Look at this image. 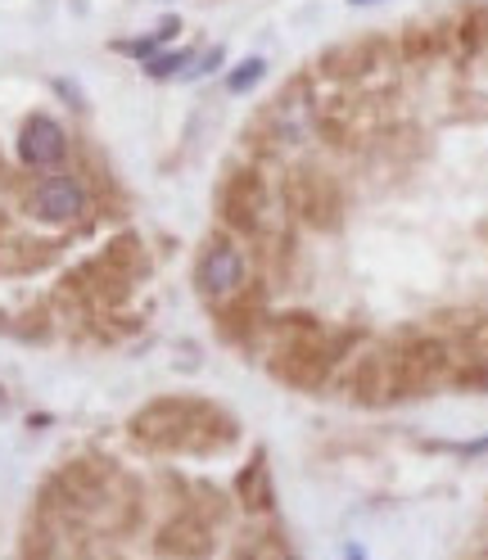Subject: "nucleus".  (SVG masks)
Here are the masks:
<instances>
[{"label": "nucleus", "mask_w": 488, "mask_h": 560, "mask_svg": "<svg viewBox=\"0 0 488 560\" xmlns=\"http://www.w3.org/2000/svg\"><path fill=\"white\" fill-rule=\"evenodd\" d=\"M344 560H362V547H348V551H344Z\"/></svg>", "instance_id": "obj_15"}, {"label": "nucleus", "mask_w": 488, "mask_h": 560, "mask_svg": "<svg viewBox=\"0 0 488 560\" xmlns=\"http://www.w3.org/2000/svg\"><path fill=\"white\" fill-rule=\"evenodd\" d=\"M208 547H213V524H208L204 515H195V511H182L177 520H167L163 534H159V551L182 556V560H195Z\"/></svg>", "instance_id": "obj_9"}, {"label": "nucleus", "mask_w": 488, "mask_h": 560, "mask_svg": "<svg viewBox=\"0 0 488 560\" xmlns=\"http://www.w3.org/2000/svg\"><path fill=\"white\" fill-rule=\"evenodd\" d=\"M68 154V136L55 118L46 114H32L19 131V163L32 167V172H46V167H59Z\"/></svg>", "instance_id": "obj_7"}, {"label": "nucleus", "mask_w": 488, "mask_h": 560, "mask_svg": "<svg viewBox=\"0 0 488 560\" xmlns=\"http://www.w3.org/2000/svg\"><path fill=\"white\" fill-rule=\"evenodd\" d=\"M394 358L407 398L443 389V384H452V371H457V348L439 330H407L403 339H394Z\"/></svg>", "instance_id": "obj_3"}, {"label": "nucleus", "mask_w": 488, "mask_h": 560, "mask_svg": "<svg viewBox=\"0 0 488 560\" xmlns=\"http://www.w3.org/2000/svg\"><path fill=\"white\" fill-rule=\"evenodd\" d=\"M235 493H240V506H244V511H254V515H267V511H271L276 498H271V479H267V457H263V452L240 470Z\"/></svg>", "instance_id": "obj_10"}, {"label": "nucleus", "mask_w": 488, "mask_h": 560, "mask_svg": "<svg viewBox=\"0 0 488 560\" xmlns=\"http://www.w3.org/2000/svg\"><path fill=\"white\" fill-rule=\"evenodd\" d=\"M439 447L457 452V457H484V452H488V434L484 439H470V443H439Z\"/></svg>", "instance_id": "obj_13"}, {"label": "nucleus", "mask_w": 488, "mask_h": 560, "mask_svg": "<svg viewBox=\"0 0 488 560\" xmlns=\"http://www.w3.org/2000/svg\"><path fill=\"white\" fill-rule=\"evenodd\" d=\"M281 199L294 222H307L312 231H339L348 218V195L326 167H290L281 172Z\"/></svg>", "instance_id": "obj_2"}, {"label": "nucleus", "mask_w": 488, "mask_h": 560, "mask_svg": "<svg viewBox=\"0 0 488 560\" xmlns=\"http://www.w3.org/2000/svg\"><path fill=\"white\" fill-rule=\"evenodd\" d=\"M271 560H299V556H294V551H290L286 542H276V551H271Z\"/></svg>", "instance_id": "obj_14"}, {"label": "nucleus", "mask_w": 488, "mask_h": 560, "mask_svg": "<svg viewBox=\"0 0 488 560\" xmlns=\"http://www.w3.org/2000/svg\"><path fill=\"white\" fill-rule=\"evenodd\" d=\"M348 5H371V0H348Z\"/></svg>", "instance_id": "obj_16"}, {"label": "nucleus", "mask_w": 488, "mask_h": 560, "mask_svg": "<svg viewBox=\"0 0 488 560\" xmlns=\"http://www.w3.org/2000/svg\"><path fill=\"white\" fill-rule=\"evenodd\" d=\"M254 276V254L226 231H218L213 240L199 249V262H195V290L208 299V303H226L244 290V280Z\"/></svg>", "instance_id": "obj_4"}, {"label": "nucleus", "mask_w": 488, "mask_h": 560, "mask_svg": "<svg viewBox=\"0 0 488 560\" xmlns=\"http://www.w3.org/2000/svg\"><path fill=\"white\" fill-rule=\"evenodd\" d=\"M263 78H267V59H263V55H249V59H244L240 68H231L226 91H231V95H244V91H254Z\"/></svg>", "instance_id": "obj_11"}, {"label": "nucleus", "mask_w": 488, "mask_h": 560, "mask_svg": "<svg viewBox=\"0 0 488 560\" xmlns=\"http://www.w3.org/2000/svg\"><path fill=\"white\" fill-rule=\"evenodd\" d=\"M131 439L146 443L154 452H208V447H226L240 439V425L208 402L195 398H163L150 402L146 411H136L131 420Z\"/></svg>", "instance_id": "obj_1"}, {"label": "nucleus", "mask_w": 488, "mask_h": 560, "mask_svg": "<svg viewBox=\"0 0 488 560\" xmlns=\"http://www.w3.org/2000/svg\"><path fill=\"white\" fill-rule=\"evenodd\" d=\"M326 330L312 335V339H294V343L267 348L263 366L281 384H290V389H326V384L335 380V371H339V358H335V348L326 343Z\"/></svg>", "instance_id": "obj_5"}, {"label": "nucleus", "mask_w": 488, "mask_h": 560, "mask_svg": "<svg viewBox=\"0 0 488 560\" xmlns=\"http://www.w3.org/2000/svg\"><path fill=\"white\" fill-rule=\"evenodd\" d=\"M86 208H91L86 186L78 177H68V172H46V177L27 190V213L37 222H50V226L78 222Z\"/></svg>", "instance_id": "obj_6"}, {"label": "nucleus", "mask_w": 488, "mask_h": 560, "mask_svg": "<svg viewBox=\"0 0 488 560\" xmlns=\"http://www.w3.org/2000/svg\"><path fill=\"white\" fill-rule=\"evenodd\" d=\"M190 68V50H159V55H150L146 59V73L150 78H177V73H186Z\"/></svg>", "instance_id": "obj_12"}, {"label": "nucleus", "mask_w": 488, "mask_h": 560, "mask_svg": "<svg viewBox=\"0 0 488 560\" xmlns=\"http://www.w3.org/2000/svg\"><path fill=\"white\" fill-rule=\"evenodd\" d=\"M398 55L403 63H434L452 59V19H416L398 32Z\"/></svg>", "instance_id": "obj_8"}]
</instances>
